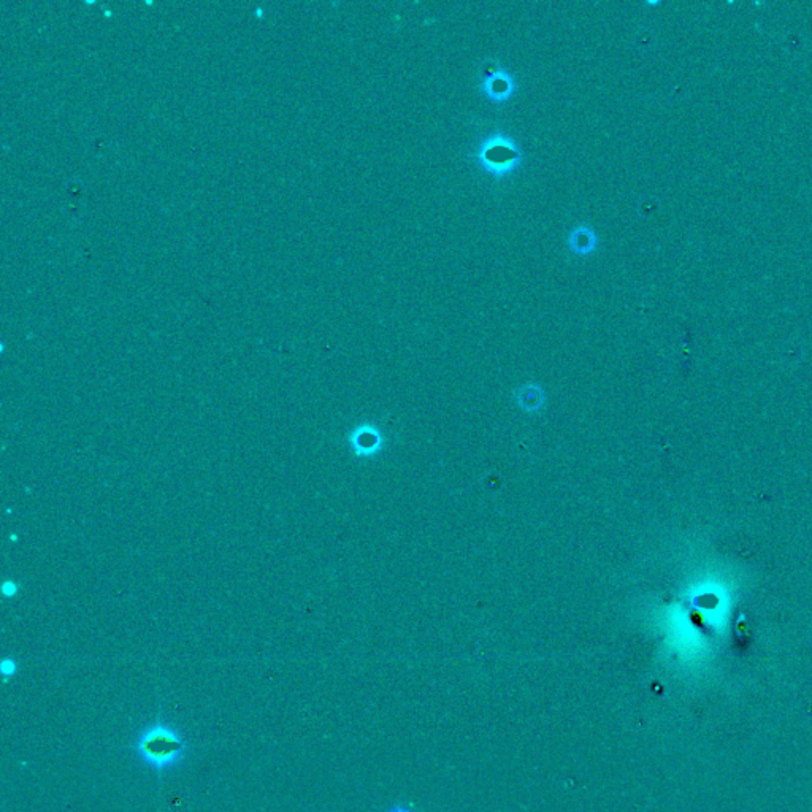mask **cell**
Returning a JSON list of instances; mask_svg holds the SVG:
<instances>
[{"label":"cell","mask_w":812,"mask_h":812,"mask_svg":"<svg viewBox=\"0 0 812 812\" xmlns=\"http://www.w3.org/2000/svg\"><path fill=\"white\" fill-rule=\"evenodd\" d=\"M134 751L146 767L167 771L178 767L186 755V743L177 728L164 722L148 725L135 740Z\"/></svg>","instance_id":"6da1fadb"}]
</instances>
